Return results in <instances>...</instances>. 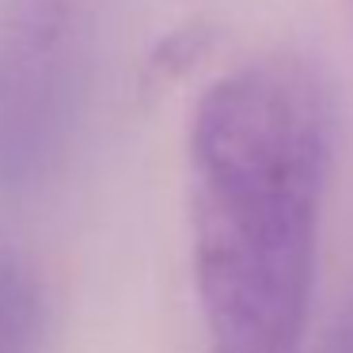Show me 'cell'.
<instances>
[{"label":"cell","mask_w":353,"mask_h":353,"mask_svg":"<svg viewBox=\"0 0 353 353\" xmlns=\"http://www.w3.org/2000/svg\"><path fill=\"white\" fill-rule=\"evenodd\" d=\"M330 148V92L300 57L247 61L198 95L186 205L209 353L304 350Z\"/></svg>","instance_id":"1"},{"label":"cell","mask_w":353,"mask_h":353,"mask_svg":"<svg viewBox=\"0 0 353 353\" xmlns=\"http://www.w3.org/2000/svg\"><path fill=\"white\" fill-rule=\"evenodd\" d=\"M72 103V0H0V194L46 175Z\"/></svg>","instance_id":"2"},{"label":"cell","mask_w":353,"mask_h":353,"mask_svg":"<svg viewBox=\"0 0 353 353\" xmlns=\"http://www.w3.org/2000/svg\"><path fill=\"white\" fill-rule=\"evenodd\" d=\"M46 334V296L12 251H0V353H39Z\"/></svg>","instance_id":"3"},{"label":"cell","mask_w":353,"mask_h":353,"mask_svg":"<svg viewBox=\"0 0 353 353\" xmlns=\"http://www.w3.org/2000/svg\"><path fill=\"white\" fill-rule=\"evenodd\" d=\"M323 353H353V304H350V312L338 319V327H334V334L327 338Z\"/></svg>","instance_id":"4"}]
</instances>
